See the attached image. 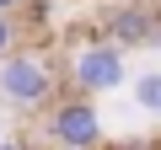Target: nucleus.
Masks as SVG:
<instances>
[{"mask_svg": "<svg viewBox=\"0 0 161 150\" xmlns=\"http://www.w3.org/2000/svg\"><path fill=\"white\" fill-rule=\"evenodd\" d=\"M0 102L22 118H43L54 102H59V70L43 48H16L0 59Z\"/></svg>", "mask_w": 161, "mask_h": 150, "instance_id": "obj_1", "label": "nucleus"}, {"mask_svg": "<svg viewBox=\"0 0 161 150\" xmlns=\"http://www.w3.org/2000/svg\"><path fill=\"white\" fill-rule=\"evenodd\" d=\"M129 48H118L113 38H80L75 48H70V91H80V97H108V91H118L124 81H129V59H124Z\"/></svg>", "mask_w": 161, "mask_h": 150, "instance_id": "obj_2", "label": "nucleus"}, {"mask_svg": "<svg viewBox=\"0 0 161 150\" xmlns=\"http://www.w3.org/2000/svg\"><path fill=\"white\" fill-rule=\"evenodd\" d=\"M43 134H48V145L54 150H102V113H97V102L92 97H80V91H70V97H59L48 113H43Z\"/></svg>", "mask_w": 161, "mask_h": 150, "instance_id": "obj_3", "label": "nucleus"}, {"mask_svg": "<svg viewBox=\"0 0 161 150\" xmlns=\"http://www.w3.org/2000/svg\"><path fill=\"white\" fill-rule=\"evenodd\" d=\"M161 27V11L145 6V0H118V6L102 11V38H113L118 48H150Z\"/></svg>", "mask_w": 161, "mask_h": 150, "instance_id": "obj_4", "label": "nucleus"}, {"mask_svg": "<svg viewBox=\"0 0 161 150\" xmlns=\"http://www.w3.org/2000/svg\"><path fill=\"white\" fill-rule=\"evenodd\" d=\"M134 102H140L145 113H156V118H161V70L134 75Z\"/></svg>", "mask_w": 161, "mask_h": 150, "instance_id": "obj_5", "label": "nucleus"}, {"mask_svg": "<svg viewBox=\"0 0 161 150\" xmlns=\"http://www.w3.org/2000/svg\"><path fill=\"white\" fill-rule=\"evenodd\" d=\"M16 48H22V16H6V11H0V59L16 54Z\"/></svg>", "mask_w": 161, "mask_h": 150, "instance_id": "obj_6", "label": "nucleus"}, {"mask_svg": "<svg viewBox=\"0 0 161 150\" xmlns=\"http://www.w3.org/2000/svg\"><path fill=\"white\" fill-rule=\"evenodd\" d=\"M22 6H27V0H0V11H6V16H16Z\"/></svg>", "mask_w": 161, "mask_h": 150, "instance_id": "obj_7", "label": "nucleus"}, {"mask_svg": "<svg viewBox=\"0 0 161 150\" xmlns=\"http://www.w3.org/2000/svg\"><path fill=\"white\" fill-rule=\"evenodd\" d=\"M0 150H27V145L22 139H0Z\"/></svg>", "mask_w": 161, "mask_h": 150, "instance_id": "obj_8", "label": "nucleus"}, {"mask_svg": "<svg viewBox=\"0 0 161 150\" xmlns=\"http://www.w3.org/2000/svg\"><path fill=\"white\" fill-rule=\"evenodd\" d=\"M150 48H161V27H156V43H150Z\"/></svg>", "mask_w": 161, "mask_h": 150, "instance_id": "obj_9", "label": "nucleus"}]
</instances>
